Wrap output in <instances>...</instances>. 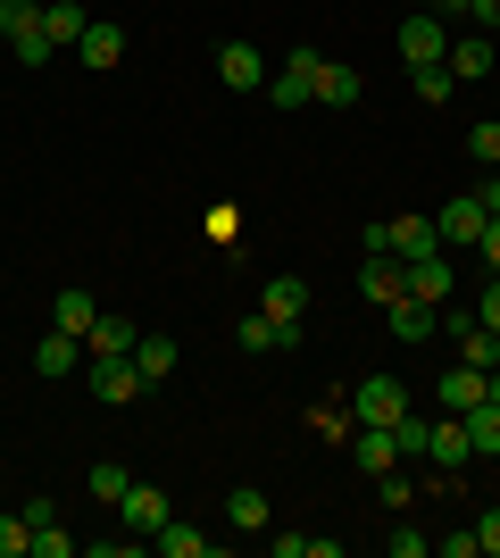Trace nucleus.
Segmentation results:
<instances>
[{
  "mask_svg": "<svg viewBox=\"0 0 500 558\" xmlns=\"http://www.w3.org/2000/svg\"><path fill=\"white\" fill-rule=\"evenodd\" d=\"M392 50H401L408 68H442V59H451V25L434 17V9H408L401 34H392Z\"/></svg>",
  "mask_w": 500,
  "mask_h": 558,
  "instance_id": "1",
  "label": "nucleus"
},
{
  "mask_svg": "<svg viewBox=\"0 0 500 558\" xmlns=\"http://www.w3.org/2000/svg\"><path fill=\"white\" fill-rule=\"evenodd\" d=\"M84 384H93V400H109V409H125V400L150 392V375L134 367V350H125V359H84Z\"/></svg>",
  "mask_w": 500,
  "mask_h": 558,
  "instance_id": "2",
  "label": "nucleus"
},
{
  "mask_svg": "<svg viewBox=\"0 0 500 558\" xmlns=\"http://www.w3.org/2000/svg\"><path fill=\"white\" fill-rule=\"evenodd\" d=\"M342 400H351L358 425H392V417L408 409V384H401V375H367V384H351Z\"/></svg>",
  "mask_w": 500,
  "mask_h": 558,
  "instance_id": "3",
  "label": "nucleus"
},
{
  "mask_svg": "<svg viewBox=\"0 0 500 558\" xmlns=\"http://www.w3.org/2000/svg\"><path fill=\"white\" fill-rule=\"evenodd\" d=\"M317 68H326L317 50H292L284 68L267 75V100H276V109H309V100H317Z\"/></svg>",
  "mask_w": 500,
  "mask_h": 558,
  "instance_id": "4",
  "label": "nucleus"
},
{
  "mask_svg": "<svg viewBox=\"0 0 500 558\" xmlns=\"http://www.w3.org/2000/svg\"><path fill=\"white\" fill-rule=\"evenodd\" d=\"M167 517H175V509H167V492H159V484H134V492H125V500H118V534L150 542V534H159V525H167Z\"/></svg>",
  "mask_w": 500,
  "mask_h": 558,
  "instance_id": "5",
  "label": "nucleus"
},
{
  "mask_svg": "<svg viewBox=\"0 0 500 558\" xmlns=\"http://www.w3.org/2000/svg\"><path fill=\"white\" fill-rule=\"evenodd\" d=\"M401 276H408V301H426V308H451V251L401 258Z\"/></svg>",
  "mask_w": 500,
  "mask_h": 558,
  "instance_id": "6",
  "label": "nucleus"
},
{
  "mask_svg": "<svg viewBox=\"0 0 500 558\" xmlns=\"http://www.w3.org/2000/svg\"><path fill=\"white\" fill-rule=\"evenodd\" d=\"M34 375H42V384H68V375H84V333H59V326H50L42 342H34Z\"/></svg>",
  "mask_w": 500,
  "mask_h": 558,
  "instance_id": "7",
  "label": "nucleus"
},
{
  "mask_svg": "<svg viewBox=\"0 0 500 558\" xmlns=\"http://www.w3.org/2000/svg\"><path fill=\"white\" fill-rule=\"evenodd\" d=\"M434 226H442V251H476V242H484V226H492V209H484L476 192H467V201H451V209L434 217Z\"/></svg>",
  "mask_w": 500,
  "mask_h": 558,
  "instance_id": "8",
  "label": "nucleus"
},
{
  "mask_svg": "<svg viewBox=\"0 0 500 558\" xmlns=\"http://www.w3.org/2000/svg\"><path fill=\"white\" fill-rule=\"evenodd\" d=\"M217 84H225V93H267V59L251 43H225L217 50Z\"/></svg>",
  "mask_w": 500,
  "mask_h": 558,
  "instance_id": "9",
  "label": "nucleus"
},
{
  "mask_svg": "<svg viewBox=\"0 0 500 558\" xmlns=\"http://www.w3.org/2000/svg\"><path fill=\"white\" fill-rule=\"evenodd\" d=\"M134 342H143V326H134V317H118V308H100L93 333H84V359H125Z\"/></svg>",
  "mask_w": 500,
  "mask_h": 558,
  "instance_id": "10",
  "label": "nucleus"
},
{
  "mask_svg": "<svg viewBox=\"0 0 500 558\" xmlns=\"http://www.w3.org/2000/svg\"><path fill=\"white\" fill-rule=\"evenodd\" d=\"M234 342L251 350V359H267V350H292V342H301V326H284V317H267V308H251V317L234 326Z\"/></svg>",
  "mask_w": 500,
  "mask_h": 558,
  "instance_id": "11",
  "label": "nucleus"
},
{
  "mask_svg": "<svg viewBox=\"0 0 500 558\" xmlns=\"http://www.w3.org/2000/svg\"><path fill=\"white\" fill-rule=\"evenodd\" d=\"M259 308H267V317H284V326H309V283H301V276H267Z\"/></svg>",
  "mask_w": 500,
  "mask_h": 558,
  "instance_id": "12",
  "label": "nucleus"
},
{
  "mask_svg": "<svg viewBox=\"0 0 500 558\" xmlns=\"http://www.w3.org/2000/svg\"><path fill=\"white\" fill-rule=\"evenodd\" d=\"M351 459L367 466V475H392V466H401V442H392V425H358V434H351Z\"/></svg>",
  "mask_w": 500,
  "mask_h": 558,
  "instance_id": "13",
  "label": "nucleus"
},
{
  "mask_svg": "<svg viewBox=\"0 0 500 558\" xmlns=\"http://www.w3.org/2000/svg\"><path fill=\"white\" fill-rule=\"evenodd\" d=\"M408 292V276H401V258H367L358 267V301H376V308H392Z\"/></svg>",
  "mask_w": 500,
  "mask_h": 558,
  "instance_id": "14",
  "label": "nucleus"
},
{
  "mask_svg": "<svg viewBox=\"0 0 500 558\" xmlns=\"http://www.w3.org/2000/svg\"><path fill=\"white\" fill-rule=\"evenodd\" d=\"M75 59H84V68H118V59H125V25L93 17V25H84V43H75Z\"/></svg>",
  "mask_w": 500,
  "mask_h": 558,
  "instance_id": "15",
  "label": "nucleus"
},
{
  "mask_svg": "<svg viewBox=\"0 0 500 558\" xmlns=\"http://www.w3.org/2000/svg\"><path fill=\"white\" fill-rule=\"evenodd\" d=\"M426 459L442 466V475H459V466L476 459V450H467V425H459V417H434V442H426Z\"/></svg>",
  "mask_w": 500,
  "mask_h": 558,
  "instance_id": "16",
  "label": "nucleus"
},
{
  "mask_svg": "<svg viewBox=\"0 0 500 558\" xmlns=\"http://www.w3.org/2000/svg\"><path fill=\"white\" fill-rule=\"evenodd\" d=\"M84 25H93V9H84V0H42V34H50L59 50L84 43Z\"/></svg>",
  "mask_w": 500,
  "mask_h": 558,
  "instance_id": "17",
  "label": "nucleus"
},
{
  "mask_svg": "<svg viewBox=\"0 0 500 558\" xmlns=\"http://www.w3.org/2000/svg\"><path fill=\"white\" fill-rule=\"evenodd\" d=\"M383 317H392V342H434V317H442V308H426V301H408V292H401Z\"/></svg>",
  "mask_w": 500,
  "mask_h": 558,
  "instance_id": "18",
  "label": "nucleus"
},
{
  "mask_svg": "<svg viewBox=\"0 0 500 558\" xmlns=\"http://www.w3.org/2000/svg\"><path fill=\"white\" fill-rule=\"evenodd\" d=\"M225 525H234V534H267V492L234 484V492H225Z\"/></svg>",
  "mask_w": 500,
  "mask_h": 558,
  "instance_id": "19",
  "label": "nucleus"
},
{
  "mask_svg": "<svg viewBox=\"0 0 500 558\" xmlns=\"http://www.w3.org/2000/svg\"><path fill=\"white\" fill-rule=\"evenodd\" d=\"M358 93H367V84H358V68H342V59H326V68H317V100H326V109H358Z\"/></svg>",
  "mask_w": 500,
  "mask_h": 558,
  "instance_id": "20",
  "label": "nucleus"
},
{
  "mask_svg": "<svg viewBox=\"0 0 500 558\" xmlns=\"http://www.w3.org/2000/svg\"><path fill=\"white\" fill-rule=\"evenodd\" d=\"M143 550H159V558H209V534H192L184 517H167V525L143 542Z\"/></svg>",
  "mask_w": 500,
  "mask_h": 558,
  "instance_id": "21",
  "label": "nucleus"
},
{
  "mask_svg": "<svg viewBox=\"0 0 500 558\" xmlns=\"http://www.w3.org/2000/svg\"><path fill=\"white\" fill-rule=\"evenodd\" d=\"M459 425H467V450H476V459H500V409H492V400L459 409Z\"/></svg>",
  "mask_w": 500,
  "mask_h": 558,
  "instance_id": "22",
  "label": "nucleus"
},
{
  "mask_svg": "<svg viewBox=\"0 0 500 558\" xmlns=\"http://www.w3.org/2000/svg\"><path fill=\"white\" fill-rule=\"evenodd\" d=\"M93 317H100V301H93V292H75V283L50 301V326H59V333H93Z\"/></svg>",
  "mask_w": 500,
  "mask_h": 558,
  "instance_id": "23",
  "label": "nucleus"
},
{
  "mask_svg": "<svg viewBox=\"0 0 500 558\" xmlns=\"http://www.w3.org/2000/svg\"><path fill=\"white\" fill-rule=\"evenodd\" d=\"M442 68L459 75V84H476V75H492V34H467V43H451V59Z\"/></svg>",
  "mask_w": 500,
  "mask_h": 558,
  "instance_id": "24",
  "label": "nucleus"
},
{
  "mask_svg": "<svg viewBox=\"0 0 500 558\" xmlns=\"http://www.w3.org/2000/svg\"><path fill=\"white\" fill-rule=\"evenodd\" d=\"M442 400H451V417H459V409H476V400H484V367L451 359V375H442Z\"/></svg>",
  "mask_w": 500,
  "mask_h": 558,
  "instance_id": "25",
  "label": "nucleus"
},
{
  "mask_svg": "<svg viewBox=\"0 0 500 558\" xmlns=\"http://www.w3.org/2000/svg\"><path fill=\"white\" fill-rule=\"evenodd\" d=\"M134 367H143L150 384H167V375H175V342H167V333H143V342H134Z\"/></svg>",
  "mask_w": 500,
  "mask_h": 558,
  "instance_id": "26",
  "label": "nucleus"
},
{
  "mask_svg": "<svg viewBox=\"0 0 500 558\" xmlns=\"http://www.w3.org/2000/svg\"><path fill=\"white\" fill-rule=\"evenodd\" d=\"M0 558H34V525H25V509H0Z\"/></svg>",
  "mask_w": 500,
  "mask_h": 558,
  "instance_id": "27",
  "label": "nucleus"
},
{
  "mask_svg": "<svg viewBox=\"0 0 500 558\" xmlns=\"http://www.w3.org/2000/svg\"><path fill=\"white\" fill-rule=\"evenodd\" d=\"M309 425H317V442H351V434H358L351 400H342V409H309Z\"/></svg>",
  "mask_w": 500,
  "mask_h": 558,
  "instance_id": "28",
  "label": "nucleus"
},
{
  "mask_svg": "<svg viewBox=\"0 0 500 558\" xmlns=\"http://www.w3.org/2000/svg\"><path fill=\"white\" fill-rule=\"evenodd\" d=\"M9 50H17V68H50V59H59V43H50L42 25H25V34H17Z\"/></svg>",
  "mask_w": 500,
  "mask_h": 558,
  "instance_id": "29",
  "label": "nucleus"
},
{
  "mask_svg": "<svg viewBox=\"0 0 500 558\" xmlns=\"http://www.w3.org/2000/svg\"><path fill=\"white\" fill-rule=\"evenodd\" d=\"M408 84H417V100H426V109H442L459 75H451V68H408Z\"/></svg>",
  "mask_w": 500,
  "mask_h": 558,
  "instance_id": "30",
  "label": "nucleus"
},
{
  "mask_svg": "<svg viewBox=\"0 0 500 558\" xmlns=\"http://www.w3.org/2000/svg\"><path fill=\"white\" fill-rule=\"evenodd\" d=\"M125 492H134V475H125L118 459H100V466H93V500H109V509H118Z\"/></svg>",
  "mask_w": 500,
  "mask_h": 558,
  "instance_id": "31",
  "label": "nucleus"
},
{
  "mask_svg": "<svg viewBox=\"0 0 500 558\" xmlns=\"http://www.w3.org/2000/svg\"><path fill=\"white\" fill-rule=\"evenodd\" d=\"M25 25H42V0H0V43H17Z\"/></svg>",
  "mask_w": 500,
  "mask_h": 558,
  "instance_id": "32",
  "label": "nucleus"
},
{
  "mask_svg": "<svg viewBox=\"0 0 500 558\" xmlns=\"http://www.w3.org/2000/svg\"><path fill=\"white\" fill-rule=\"evenodd\" d=\"M200 226H209V242H234V233H242V209H234V201H217Z\"/></svg>",
  "mask_w": 500,
  "mask_h": 558,
  "instance_id": "33",
  "label": "nucleus"
},
{
  "mask_svg": "<svg viewBox=\"0 0 500 558\" xmlns=\"http://www.w3.org/2000/svg\"><path fill=\"white\" fill-rule=\"evenodd\" d=\"M68 550H75L68 525H34V558H68Z\"/></svg>",
  "mask_w": 500,
  "mask_h": 558,
  "instance_id": "34",
  "label": "nucleus"
},
{
  "mask_svg": "<svg viewBox=\"0 0 500 558\" xmlns=\"http://www.w3.org/2000/svg\"><path fill=\"white\" fill-rule=\"evenodd\" d=\"M383 550H392V558H426L434 534H408V525H392V534H383Z\"/></svg>",
  "mask_w": 500,
  "mask_h": 558,
  "instance_id": "35",
  "label": "nucleus"
},
{
  "mask_svg": "<svg viewBox=\"0 0 500 558\" xmlns=\"http://www.w3.org/2000/svg\"><path fill=\"white\" fill-rule=\"evenodd\" d=\"M476 550H484V558H500V509H484V517H476Z\"/></svg>",
  "mask_w": 500,
  "mask_h": 558,
  "instance_id": "36",
  "label": "nucleus"
},
{
  "mask_svg": "<svg viewBox=\"0 0 500 558\" xmlns=\"http://www.w3.org/2000/svg\"><path fill=\"white\" fill-rule=\"evenodd\" d=\"M434 550H442V558H484V550H476V525H467V534H442Z\"/></svg>",
  "mask_w": 500,
  "mask_h": 558,
  "instance_id": "37",
  "label": "nucleus"
},
{
  "mask_svg": "<svg viewBox=\"0 0 500 558\" xmlns=\"http://www.w3.org/2000/svg\"><path fill=\"white\" fill-rule=\"evenodd\" d=\"M476 258H484V276H500V217L484 226V242H476Z\"/></svg>",
  "mask_w": 500,
  "mask_h": 558,
  "instance_id": "38",
  "label": "nucleus"
},
{
  "mask_svg": "<svg viewBox=\"0 0 500 558\" xmlns=\"http://www.w3.org/2000/svg\"><path fill=\"white\" fill-rule=\"evenodd\" d=\"M476 317H484V326L500 333V276H492V283H484V292H476Z\"/></svg>",
  "mask_w": 500,
  "mask_h": 558,
  "instance_id": "39",
  "label": "nucleus"
},
{
  "mask_svg": "<svg viewBox=\"0 0 500 558\" xmlns=\"http://www.w3.org/2000/svg\"><path fill=\"white\" fill-rule=\"evenodd\" d=\"M467 17H476L484 34H500V0H476V9H467Z\"/></svg>",
  "mask_w": 500,
  "mask_h": 558,
  "instance_id": "40",
  "label": "nucleus"
},
{
  "mask_svg": "<svg viewBox=\"0 0 500 558\" xmlns=\"http://www.w3.org/2000/svg\"><path fill=\"white\" fill-rule=\"evenodd\" d=\"M476 201H484V209H492V217H500V167H492V184H484V192H476Z\"/></svg>",
  "mask_w": 500,
  "mask_h": 558,
  "instance_id": "41",
  "label": "nucleus"
},
{
  "mask_svg": "<svg viewBox=\"0 0 500 558\" xmlns=\"http://www.w3.org/2000/svg\"><path fill=\"white\" fill-rule=\"evenodd\" d=\"M484 400H492V409H500V367H492V375H484Z\"/></svg>",
  "mask_w": 500,
  "mask_h": 558,
  "instance_id": "42",
  "label": "nucleus"
},
{
  "mask_svg": "<svg viewBox=\"0 0 500 558\" xmlns=\"http://www.w3.org/2000/svg\"><path fill=\"white\" fill-rule=\"evenodd\" d=\"M417 9H434V0H417Z\"/></svg>",
  "mask_w": 500,
  "mask_h": 558,
  "instance_id": "43",
  "label": "nucleus"
}]
</instances>
